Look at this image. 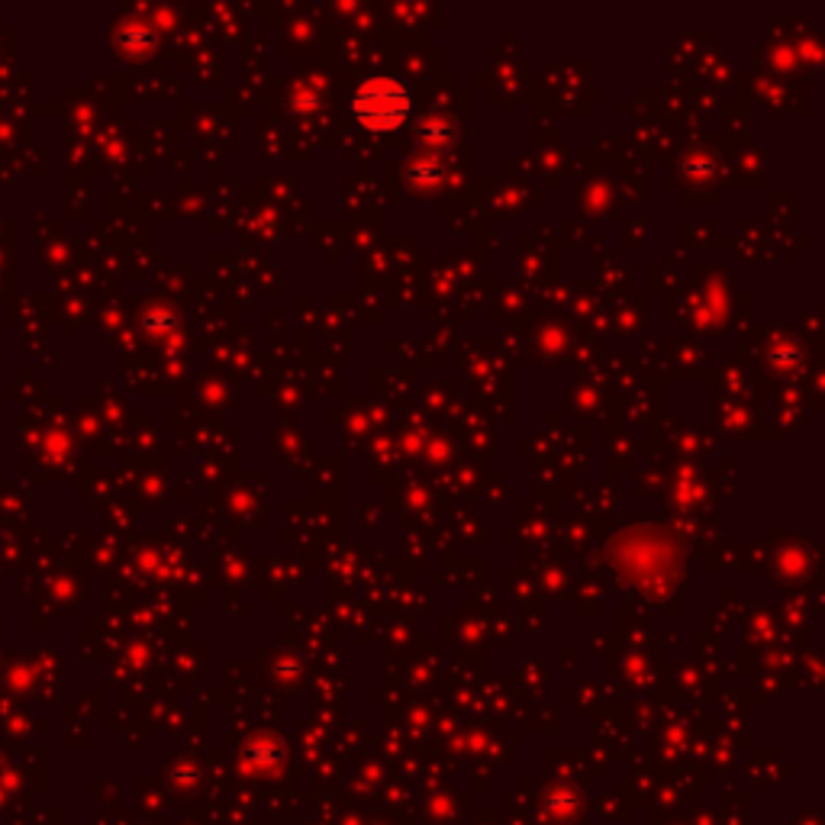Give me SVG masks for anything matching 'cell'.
Instances as JSON below:
<instances>
[{
	"instance_id": "6da1fadb",
	"label": "cell",
	"mask_w": 825,
	"mask_h": 825,
	"mask_svg": "<svg viewBox=\"0 0 825 825\" xmlns=\"http://www.w3.org/2000/svg\"><path fill=\"white\" fill-rule=\"evenodd\" d=\"M352 110L365 126H371L378 133L394 130L397 123H404V116L410 110V94L394 78H371L355 90Z\"/></svg>"
},
{
	"instance_id": "7a4b0ae2",
	"label": "cell",
	"mask_w": 825,
	"mask_h": 825,
	"mask_svg": "<svg viewBox=\"0 0 825 825\" xmlns=\"http://www.w3.org/2000/svg\"><path fill=\"white\" fill-rule=\"evenodd\" d=\"M410 177H442V168H426V165H416L410 168Z\"/></svg>"
}]
</instances>
